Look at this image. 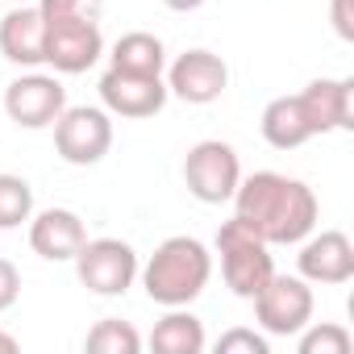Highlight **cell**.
<instances>
[{
	"instance_id": "cell-1",
	"label": "cell",
	"mask_w": 354,
	"mask_h": 354,
	"mask_svg": "<svg viewBox=\"0 0 354 354\" xmlns=\"http://www.w3.org/2000/svg\"><path fill=\"white\" fill-rule=\"evenodd\" d=\"M234 217L259 234L267 246H300L317 221H321V205L317 192L283 171H254L242 175V184L234 192Z\"/></svg>"
},
{
	"instance_id": "cell-2",
	"label": "cell",
	"mask_w": 354,
	"mask_h": 354,
	"mask_svg": "<svg viewBox=\"0 0 354 354\" xmlns=\"http://www.w3.org/2000/svg\"><path fill=\"white\" fill-rule=\"evenodd\" d=\"M138 279L146 288V296L162 308H184L192 300H201V292L213 279V250L201 238L175 234L162 238L154 246V254L138 267Z\"/></svg>"
},
{
	"instance_id": "cell-3",
	"label": "cell",
	"mask_w": 354,
	"mask_h": 354,
	"mask_svg": "<svg viewBox=\"0 0 354 354\" xmlns=\"http://www.w3.org/2000/svg\"><path fill=\"white\" fill-rule=\"evenodd\" d=\"M213 250L221 259V279L225 288L238 296V300H254L263 292V283L275 275V259H271V246L250 234L238 217L221 221L217 238H213Z\"/></svg>"
},
{
	"instance_id": "cell-4",
	"label": "cell",
	"mask_w": 354,
	"mask_h": 354,
	"mask_svg": "<svg viewBox=\"0 0 354 354\" xmlns=\"http://www.w3.org/2000/svg\"><path fill=\"white\" fill-rule=\"evenodd\" d=\"M50 129L67 167H96L113 150V113L104 104H67Z\"/></svg>"
},
{
	"instance_id": "cell-5",
	"label": "cell",
	"mask_w": 354,
	"mask_h": 354,
	"mask_svg": "<svg viewBox=\"0 0 354 354\" xmlns=\"http://www.w3.org/2000/svg\"><path fill=\"white\" fill-rule=\"evenodd\" d=\"M242 184V158L230 142L221 138H205L184 154V188L201 201V205H225L234 201Z\"/></svg>"
},
{
	"instance_id": "cell-6",
	"label": "cell",
	"mask_w": 354,
	"mask_h": 354,
	"mask_svg": "<svg viewBox=\"0 0 354 354\" xmlns=\"http://www.w3.org/2000/svg\"><path fill=\"white\" fill-rule=\"evenodd\" d=\"M250 304H254V321L267 337H296L317 313L313 283L300 275H279V271L263 283V292Z\"/></svg>"
},
{
	"instance_id": "cell-7",
	"label": "cell",
	"mask_w": 354,
	"mask_h": 354,
	"mask_svg": "<svg viewBox=\"0 0 354 354\" xmlns=\"http://www.w3.org/2000/svg\"><path fill=\"white\" fill-rule=\"evenodd\" d=\"M71 263H75V279L92 296H125L142 267L138 250L125 238H88Z\"/></svg>"
},
{
	"instance_id": "cell-8",
	"label": "cell",
	"mask_w": 354,
	"mask_h": 354,
	"mask_svg": "<svg viewBox=\"0 0 354 354\" xmlns=\"http://www.w3.org/2000/svg\"><path fill=\"white\" fill-rule=\"evenodd\" d=\"M162 84H167V92L175 100H184V104H213L230 88V67H225L221 55L196 46V50H184V55L167 59Z\"/></svg>"
},
{
	"instance_id": "cell-9",
	"label": "cell",
	"mask_w": 354,
	"mask_h": 354,
	"mask_svg": "<svg viewBox=\"0 0 354 354\" xmlns=\"http://www.w3.org/2000/svg\"><path fill=\"white\" fill-rule=\"evenodd\" d=\"M67 109V88L59 75L46 71H26L5 88V113L17 129H50L59 113Z\"/></svg>"
},
{
	"instance_id": "cell-10",
	"label": "cell",
	"mask_w": 354,
	"mask_h": 354,
	"mask_svg": "<svg viewBox=\"0 0 354 354\" xmlns=\"http://www.w3.org/2000/svg\"><path fill=\"white\" fill-rule=\"evenodd\" d=\"M167 96L171 92H167L162 75H133V71H117V67H109L100 75V104L125 121L158 117L167 109Z\"/></svg>"
},
{
	"instance_id": "cell-11",
	"label": "cell",
	"mask_w": 354,
	"mask_h": 354,
	"mask_svg": "<svg viewBox=\"0 0 354 354\" xmlns=\"http://www.w3.org/2000/svg\"><path fill=\"white\" fill-rule=\"evenodd\" d=\"M296 275L308 279L313 288H337L354 279V242L342 230H321L300 242L296 254Z\"/></svg>"
},
{
	"instance_id": "cell-12",
	"label": "cell",
	"mask_w": 354,
	"mask_h": 354,
	"mask_svg": "<svg viewBox=\"0 0 354 354\" xmlns=\"http://www.w3.org/2000/svg\"><path fill=\"white\" fill-rule=\"evenodd\" d=\"M46 26V67L55 75H80L100 63L104 34L100 21H42Z\"/></svg>"
},
{
	"instance_id": "cell-13",
	"label": "cell",
	"mask_w": 354,
	"mask_h": 354,
	"mask_svg": "<svg viewBox=\"0 0 354 354\" xmlns=\"http://www.w3.org/2000/svg\"><path fill=\"white\" fill-rule=\"evenodd\" d=\"M30 250L46 263H71L80 254V246L88 242V225L75 209H42L30 221Z\"/></svg>"
},
{
	"instance_id": "cell-14",
	"label": "cell",
	"mask_w": 354,
	"mask_h": 354,
	"mask_svg": "<svg viewBox=\"0 0 354 354\" xmlns=\"http://www.w3.org/2000/svg\"><path fill=\"white\" fill-rule=\"evenodd\" d=\"M304 121L317 133L354 129V80H313L304 92H296Z\"/></svg>"
},
{
	"instance_id": "cell-15",
	"label": "cell",
	"mask_w": 354,
	"mask_h": 354,
	"mask_svg": "<svg viewBox=\"0 0 354 354\" xmlns=\"http://www.w3.org/2000/svg\"><path fill=\"white\" fill-rule=\"evenodd\" d=\"M0 55L13 67H46V26L38 5H13L0 17Z\"/></svg>"
},
{
	"instance_id": "cell-16",
	"label": "cell",
	"mask_w": 354,
	"mask_h": 354,
	"mask_svg": "<svg viewBox=\"0 0 354 354\" xmlns=\"http://www.w3.org/2000/svg\"><path fill=\"white\" fill-rule=\"evenodd\" d=\"M205 321L184 304V308H167V317L154 321L150 329V350L158 354H205Z\"/></svg>"
},
{
	"instance_id": "cell-17",
	"label": "cell",
	"mask_w": 354,
	"mask_h": 354,
	"mask_svg": "<svg viewBox=\"0 0 354 354\" xmlns=\"http://www.w3.org/2000/svg\"><path fill=\"white\" fill-rule=\"evenodd\" d=\"M259 129H263V142H267L271 150H300V146L313 138V129H308L304 109H300L296 96H275V100H267V109H263V117H259Z\"/></svg>"
},
{
	"instance_id": "cell-18",
	"label": "cell",
	"mask_w": 354,
	"mask_h": 354,
	"mask_svg": "<svg viewBox=\"0 0 354 354\" xmlns=\"http://www.w3.org/2000/svg\"><path fill=\"white\" fill-rule=\"evenodd\" d=\"M109 67L133 71V75H162L167 71V46H162V38H154L146 30H129L113 42Z\"/></svg>"
},
{
	"instance_id": "cell-19",
	"label": "cell",
	"mask_w": 354,
	"mask_h": 354,
	"mask_svg": "<svg viewBox=\"0 0 354 354\" xmlns=\"http://www.w3.org/2000/svg\"><path fill=\"white\" fill-rule=\"evenodd\" d=\"M34 217V188L26 175L0 171V230H21Z\"/></svg>"
},
{
	"instance_id": "cell-20",
	"label": "cell",
	"mask_w": 354,
	"mask_h": 354,
	"mask_svg": "<svg viewBox=\"0 0 354 354\" xmlns=\"http://www.w3.org/2000/svg\"><path fill=\"white\" fill-rule=\"evenodd\" d=\"M84 350H92V354H138L142 350V333L129 321H121V317H104V321H96L88 329Z\"/></svg>"
},
{
	"instance_id": "cell-21",
	"label": "cell",
	"mask_w": 354,
	"mask_h": 354,
	"mask_svg": "<svg viewBox=\"0 0 354 354\" xmlns=\"http://www.w3.org/2000/svg\"><path fill=\"white\" fill-rule=\"evenodd\" d=\"M350 346H354V337L337 321H308L296 333V350L300 354H350Z\"/></svg>"
},
{
	"instance_id": "cell-22",
	"label": "cell",
	"mask_w": 354,
	"mask_h": 354,
	"mask_svg": "<svg viewBox=\"0 0 354 354\" xmlns=\"http://www.w3.org/2000/svg\"><path fill=\"white\" fill-rule=\"evenodd\" d=\"M42 21H100L104 0H34Z\"/></svg>"
},
{
	"instance_id": "cell-23",
	"label": "cell",
	"mask_w": 354,
	"mask_h": 354,
	"mask_svg": "<svg viewBox=\"0 0 354 354\" xmlns=\"http://www.w3.org/2000/svg\"><path fill=\"white\" fill-rule=\"evenodd\" d=\"M217 354H271V337L263 329H225L217 337Z\"/></svg>"
},
{
	"instance_id": "cell-24",
	"label": "cell",
	"mask_w": 354,
	"mask_h": 354,
	"mask_svg": "<svg viewBox=\"0 0 354 354\" xmlns=\"http://www.w3.org/2000/svg\"><path fill=\"white\" fill-rule=\"evenodd\" d=\"M17 296H21V271H17V263L0 259V313H9L17 304Z\"/></svg>"
},
{
	"instance_id": "cell-25",
	"label": "cell",
	"mask_w": 354,
	"mask_h": 354,
	"mask_svg": "<svg viewBox=\"0 0 354 354\" xmlns=\"http://www.w3.org/2000/svg\"><path fill=\"white\" fill-rule=\"evenodd\" d=\"M329 21L342 42H354V0H329Z\"/></svg>"
},
{
	"instance_id": "cell-26",
	"label": "cell",
	"mask_w": 354,
	"mask_h": 354,
	"mask_svg": "<svg viewBox=\"0 0 354 354\" xmlns=\"http://www.w3.org/2000/svg\"><path fill=\"white\" fill-rule=\"evenodd\" d=\"M162 5H167L171 13H196V9L205 5V0H162Z\"/></svg>"
},
{
	"instance_id": "cell-27",
	"label": "cell",
	"mask_w": 354,
	"mask_h": 354,
	"mask_svg": "<svg viewBox=\"0 0 354 354\" xmlns=\"http://www.w3.org/2000/svg\"><path fill=\"white\" fill-rule=\"evenodd\" d=\"M17 346H21V342H17L9 329H0V354H17Z\"/></svg>"
},
{
	"instance_id": "cell-28",
	"label": "cell",
	"mask_w": 354,
	"mask_h": 354,
	"mask_svg": "<svg viewBox=\"0 0 354 354\" xmlns=\"http://www.w3.org/2000/svg\"><path fill=\"white\" fill-rule=\"evenodd\" d=\"M9 5H34V0H9Z\"/></svg>"
}]
</instances>
